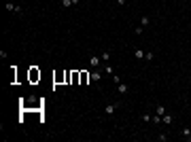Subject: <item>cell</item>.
<instances>
[{"label":"cell","mask_w":191,"mask_h":142,"mask_svg":"<svg viewBox=\"0 0 191 142\" xmlns=\"http://www.w3.org/2000/svg\"><path fill=\"white\" fill-rule=\"evenodd\" d=\"M117 102H113V104H106V108H104V114H106V117H113V114L115 112H117Z\"/></svg>","instance_id":"obj_1"},{"label":"cell","mask_w":191,"mask_h":142,"mask_svg":"<svg viewBox=\"0 0 191 142\" xmlns=\"http://www.w3.org/2000/svg\"><path fill=\"white\" fill-rule=\"evenodd\" d=\"M4 9H7V11H11V13H21V7H17V4H13L11 0H9L7 4H4Z\"/></svg>","instance_id":"obj_2"},{"label":"cell","mask_w":191,"mask_h":142,"mask_svg":"<svg viewBox=\"0 0 191 142\" xmlns=\"http://www.w3.org/2000/svg\"><path fill=\"white\" fill-rule=\"evenodd\" d=\"M100 62H102L100 55H91V57H89V66H91V68H98V66H100Z\"/></svg>","instance_id":"obj_3"},{"label":"cell","mask_w":191,"mask_h":142,"mask_svg":"<svg viewBox=\"0 0 191 142\" xmlns=\"http://www.w3.org/2000/svg\"><path fill=\"white\" fill-rule=\"evenodd\" d=\"M181 134H183V138H185V140H189V142H191V127H183V129H181Z\"/></svg>","instance_id":"obj_4"},{"label":"cell","mask_w":191,"mask_h":142,"mask_svg":"<svg viewBox=\"0 0 191 142\" xmlns=\"http://www.w3.org/2000/svg\"><path fill=\"white\" fill-rule=\"evenodd\" d=\"M172 121H174V117H172V114H168V112H166V114L161 117V123H166V125H170Z\"/></svg>","instance_id":"obj_5"},{"label":"cell","mask_w":191,"mask_h":142,"mask_svg":"<svg viewBox=\"0 0 191 142\" xmlns=\"http://www.w3.org/2000/svg\"><path fill=\"white\" fill-rule=\"evenodd\" d=\"M144 53H146V51H142V49H136V51H134V57H136V59H144Z\"/></svg>","instance_id":"obj_6"},{"label":"cell","mask_w":191,"mask_h":142,"mask_svg":"<svg viewBox=\"0 0 191 142\" xmlns=\"http://www.w3.org/2000/svg\"><path fill=\"white\" fill-rule=\"evenodd\" d=\"M102 79V72L100 70H96V72H91V81H94V83H98V81Z\"/></svg>","instance_id":"obj_7"},{"label":"cell","mask_w":191,"mask_h":142,"mask_svg":"<svg viewBox=\"0 0 191 142\" xmlns=\"http://www.w3.org/2000/svg\"><path fill=\"white\" fill-rule=\"evenodd\" d=\"M140 121H144V123H149V121H153V114H149V112L140 114Z\"/></svg>","instance_id":"obj_8"},{"label":"cell","mask_w":191,"mask_h":142,"mask_svg":"<svg viewBox=\"0 0 191 142\" xmlns=\"http://www.w3.org/2000/svg\"><path fill=\"white\" fill-rule=\"evenodd\" d=\"M117 91H119V94H128V91H130V87H128V85H123V83H119Z\"/></svg>","instance_id":"obj_9"},{"label":"cell","mask_w":191,"mask_h":142,"mask_svg":"<svg viewBox=\"0 0 191 142\" xmlns=\"http://www.w3.org/2000/svg\"><path fill=\"white\" fill-rule=\"evenodd\" d=\"M100 57H102V62H106V64H108V59H111V51H102V53H100Z\"/></svg>","instance_id":"obj_10"},{"label":"cell","mask_w":191,"mask_h":142,"mask_svg":"<svg viewBox=\"0 0 191 142\" xmlns=\"http://www.w3.org/2000/svg\"><path fill=\"white\" fill-rule=\"evenodd\" d=\"M149 24H151V17H140V26H142V28H146Z\"/></svg>","instance_id":"obj_11"},{"label":"cell","mask_w":191,"mask_h":142,"mask_svg":"<svg viewBox=\"0 0 191 142\" xmlns=\"http://www.w3.org/2000/svg\"><path fill=\"white\" fill-rule=\"evenodd\" d=\"M155 114H159V117H163V114H166V106H157Z\"/></svg>","instance_id":"obj_12"},{"label":"cell","mask_w":191,"mask_h":142,"mask_svg":"<svg viewBox=\"0 0 191 142\" xmlns=\"http://www.w3.org/2000/svg\"><path fill=\"white\" fill-rule=\"evenodd\" d=\"M62 7L64 9H70V7H74V4H72V0H62Z\"/></svg>","instance_id":"obj_13"},{"label":"cell","mask_w":191,"mask_h":142,"mask_svg":"<svg viewBox=\"0 0 191 142\" xmlns=\"http://www.w3.org/2000/svg\"><path fill=\"white\" fill-rule=\"evenodd\" d=\"M153 57H155V55H153V51H146V53H144V59H146V62H151Z\"/></svg>","instance_id":"obj_14"},{"label":"cell","mask_w":191,"mask_h":142,"mask_svg":"<svg viewBox=\"0 0 191 142\" xmlns=\"http://www.w3.org/2000/svg\"><path fill=\"white\" fill-rule=\"evenodd\" d=\"M153 123H155V125L161 123V117H159V114H153Z\"/></svg>","instance_id":"obj_15"},{"label":"cell","mask_w":191,"mask_h":142,"mask_svg":"<svg viewBox=\"0 0 191 142\" xmlns=\"http://www.w3.org/2000/svg\"><path fill=\"white\" fill-rule=\"evenodd\" d=\"M157 140H159V142H166V140H168V134H159V136H157Z\"/></svg>","instance_id":"obj_16"},{"label":"cell","mask_w":191,"mask_h":142,"mask_svg":"<svg viewBox=\"0 0 191 142\" xmlns=\"http://www.w3.org/2000/svg\"><path fill=\"white\" fill-rule=\"evenodd\" d=\"M104 70H106V74H111V76L115 74V70H113V66H108V64H106V68H104Z\"/></svg>","instance_id":"obj_17"},{"label":"cell","mask_w":191,"mask_h":142,"mask_svg":"<svg viewBox=\"0 0 191 142\" xmlns=\"http://www.w3.org/2000/svg\"><path fill=\"white\" fill-rule=\"evenodd\" d=\"M115 2H117V4H119V7H123V4H125V2H128V0H115Z\"/></svg>","instance_id":"obj_18"},{"label":"cell","mask_w":191,"mask_h":142,"mask_svg":"<svg viewBox=\"0 0 191 142\" xmlns=\"http://www.w3.org/2000/svg\"><path fill=\"white\" fill-rule=\"evenodd\" d=\"M81 2V0H72V4H74V7H76V4H79Z\"/></svg>","instance_id":"obj_19"}]
</instances>
